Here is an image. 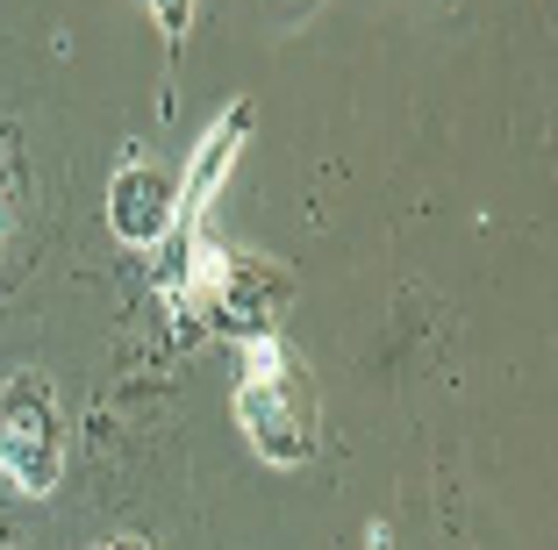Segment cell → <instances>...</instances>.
I'll list each match as a JSON object with an SVG mask.
<instances>
[{
  "mask_svg": "<svg viewBox=\"0 0 558 550\" xmlns=\"http://www.w3.org/2000/svg\"><path fill=\"white\" fill-rule=\"evenodd\" d=\"M0 222H8V215H0Z\"/></svg>",
  "mask_w": 558,
  "mask_h": 550,
  "instance_id": "cell-7",
  "label": "cell"
},
{
  "mask_svg": "<svg viewBox=\"0 0 558 550\" xmlns=\"http://www.w3.org/2000/svg\"><path fill=\"white\" fill-rule=\"evenodd\" d=\"M236 421H244L251 451L265 465H308L315 451V393L301 379L294 351L279 329H251L244 337V379H236Z\"/></svg>",
  "mask_w": 558,
  "mask_h": 550,
  "instance_id": "cell-1",
  "label": "cell"
},
{
  "mask_svg": "<svg viewBox=\"0 0 558 550\" xmlns=\"http://www.w3.org/2000/svg\"><path fill=\"white\" fill-rule=\"evenodd\" d=\"M58 479H65V421L50 407V387L29 379L0 415V486L22 501H44L58 493Z\"/></svg>",
  "mask_w": 558,
  "mask_h": 550,
  "instance_id": "cell-2",
  "label": "cell"
},
{
  "mask_svg": "<svg viewBox=\"0 0 558 550\" xmlns=\"http://www.w3.org/2000/svg\"><path fill=\"white\" fill-rule=\"evenodd\" d=\"M144 8L158 15V29L172 36V44H180V36H186V22H194V0H144Z\"/></svg>",
  "mask_w": 558,
  "mask_h": 550,
  "instance_id": "cell-5",
  "label": "cell"
},
{
  "mask_svg": "<svg viewBox=\"0 0 558 550\" xmlns=\"http://www.w3.org/2000/svg\"><path fill=\"white\" fill-rule=\"evenodd\" d=\"M108 222H116L122 243H165L172 236V179L150 172V164H122L108 179Z\"/></svg>",
  "mask_w": 558,
  "mask_h": 550,
  "instance_id": "cell-4",
  "label": "cell"
},
{
  "mask_svg": "<svg viewBox=\"0 0 558 550\" xmlns=\"http://www.w3.org/2000/svg\"><path fill=\"white\" fill-rule=\"evenodd\" d=\"M100 550H150V543H136V536H116V543H100Z\"/></svg>",
  "mask_w": 558,
  "mask_h": 550,
  "instance_id": "cell-6",
  "label": "cell"
},
{
  "mask_svg": "<svg viewBox=\"0 0 558 550\" xmlns=\"http://www.w3.org/2000/svg\"><path fill=\"white\" fill-rule=\"evenodd\" d=\"M244 144H251V100H236V108L215 114V130L201 136L194 164H186L180 186H172V229H180V236L186 229H208V208H215V194H222V179L236 172Z\"/></svg>",
  "mask_w": 558,
  "mask_h": 550,
  "instance_id": "cell-3",
  "label": "cell"
}]
</instances>
